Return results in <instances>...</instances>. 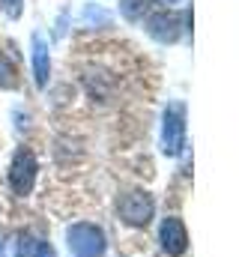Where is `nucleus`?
<instances>
[{
	"instance_id": "nucleus-3",
	"label": "nucleus",
	"mask_w": 239,
	"mask_h": 257,
	"mask_svg": "<svg viewBox=\"0 0 239 257\" xmlns=\"http://www.w3.org/2000/svg\"><path fill=\"white\" fill-rule=\"evenodd\" d=\"M162 144L168 156H179L185 147V108L171 105L165 111V126H162Z\"/></svg>"
},
{
	"instance_id": "nucleus-11",
	"label": "nucleus",
	"mask_w": 239,
	"mask_h": 257,
	"mask_svg": "<svg viewBox=\"0 0 239 257\" xmlns=\"http://www.w3.org/2000/svg\"><path fill=\"white\" fill-rule=\"evenodd\" d=\"M33 257H54V251H51V245H45V242H42V245L33 251Z\"/></svg>"
},
{
	"instance_id": "nucleus-12",
	"label": "nucleus",
	"mask_w": 239,
	"mask_h": 257,
	"mask_svg": "<svg viewBox=\"0 0 239 257\" xmlns=\"http://www.w3.org/2000/svg\"><path fill=\"white\" fill-rule=\"evenodd\" d=\"M168 3H174V0H168Z\"/></svg>"
},
{
	"instance_id": "nucleus-2",
	"label": "nucleus",
	"mask_w": 239,
	"mask_h": 257,
	"mask_svg": "<svg viewBox=\"0 0 239 257\" xmlns=\"http://www.w3.org/2000/svg\"><path fill=\"white\" fill-rule=\"evenodd\" d=\"M117 209H120V218H123L126 224H132V227H144V224L153 218L156 203H153V197H150L147 192H129V194L120 197Z\"/></svg>"
},
{
	"instance_id": "nucleus-4",
	"label": "nucleus",
	"mask_w": 239,
	"mask_h": 257,
	"mask_svg": "<svg viewBox=\"0 0 239 257\" xmlns=\"http://www.w3.org/2000/svg\"><path fill=\"white\" fill-rule=\"evenodd\" d=\"M33 180H36V156L21 147L12 159V168H9V186L15 194H27L33 189Z\"/></svg>"
},
{
	"instance_id": "nucleus-7",
	"label": "nucleus",
	"mask_w": 239,
	"mask_h": 257,
	"mask_svg": "<svg viewBox=\"0 0 239 257\" xmlns=\"http://www.w3.org/2000/svg\"><path fill=\"white\" fill-rule=\"evenodd\" d=\"M48 45L42 42V36H33V72H36V87H45L48 84Z\"/></svg>"
},
{
	"instance_id": "nucleus-10",
	"label": "nucleus",
	"mask_w": 239,
	"mask_h": 257,
	"mask_svg": "<svg viewBox=\"0 0 239 257\" xmlns=\"http://www.w3.org/2000/svg\"><path fill=\"white\" fill-rule=\"evenodd\" d=\"M0 6H3V12L9 18H18L21 15V0H0Z\"/></svg>"
},
{
	"instance_id": "nucleus-8",
	"label": "nucleus",
	"mask_w": 239,
	"mask_h": 257,
	"mask_svg": "<svg viewBox=\"0 0 239 257\" xmlns=\"http://www.w3.org/2000/svg\"><path fill=\"white\" fill-rule=\"evenodd\" d=\"M150 6H153V0H120V12L129 21H141L150 12Z\"/></svg>"
},
{
	"instance_id": "nucleus-1",
	"label": "nucleus",
	"mask_w": 239,
	"mask_h": 257,
	"mask_svg": "<svg viewBox=\"0 0 239 257\" xmlns=\"http://www.w3.org/2000/svg\"><path fill=\"white\" fill-rule=\"evenodd\" d=\"M69 248L78 257H102L105 254V233L96 224H72L69 233Z\"/></svg>"
},
{
	"instance_id": "nucleus-6",
	"label": "nucleus",
	"mask_w": 239,
	"mask_h": 257,
	"mask_svg": "<svg viewBox=\"0 0 239 257\" xmlns=\"http://www.w3.org/2000/svg\"><path fill=\"white\" fill-rule=\"evenodd\" d=\"M162 248L174 257H179L188 248V233H185L179 218H165L162 221Z\"/></svg>"
},
{
	"instance_id": "nucleus-9",
	"label": "nucleus",
	"mask_w": 239,
	"mask_h": 257,
	"mask_svg": "<svg viewBox=\"0 0 239 257\" xmlns=\"http://www.w3.org/2000/svg\"><path fill=\"white\" fill-rule=\"evenodd\" d=\"M12 84H15V69L0 54V87H12Z\"/></svg>"
},
{
	"instance_id": "nucleus-5",
	"label": "nucleus",
	"mask_w": 239,
	"mask_h": 257,
	"mask_svg": "<svg viewBox=\"0 0 239 257\" xmlns=\"http://www.w3.org/2000/svg\"><path fill=\"white\" fill-rule=\"evenodd\" d=\"M147 33L159 42H177L179 33H182V18L177 12H168V9L153 12L150 21H147Z\"/></svg>"
}]
</instances>
